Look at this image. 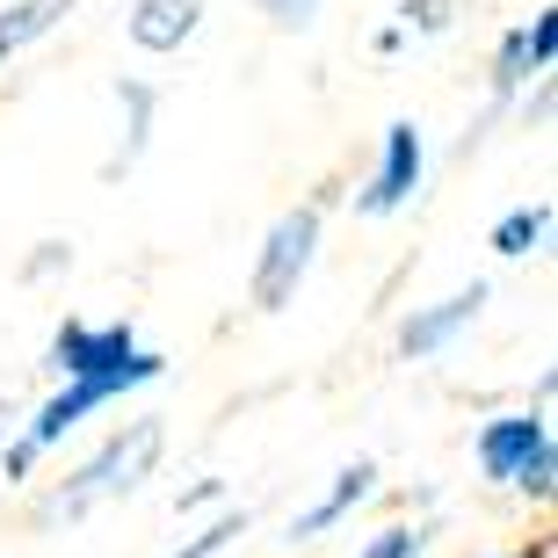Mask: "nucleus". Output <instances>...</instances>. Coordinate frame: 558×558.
<instances>
[{"instance_id": "2", "label": "nucleus", "mask_w": 558, "mask_h": 558, "mask_svg": "<svg viewBox=\"0 0 558 558\" xmlns=\"http://www.w3.org/2000/svg\"><path fill=\"white\" fill-rule=\"evenodd\" d=\"M44 371L59 385H109V392H145L167 377V355L145 349L131 319H59L44 341Z\"/></svg>"}, {"instance_id": "5", "label": "nucleus", "mask_w": 558, "mask_h": 558, "mask_svg": "<svg viewBox=\"0 0 558 558\" xmlns=\"http://www.w3.org/2000/svg\"><path fill=\"white\" fill-rule=\"evenodd\" d=\"M428 182V138L414 117H392L377 138V167L355 182V218H399Z\"/></svg>"}, {"instance_id": "4", "label": "nucleus", "mask_w": 558, "mask_h": 558, "mask_svg": "<svg viewBox=\"0 0 558 558\" xmlns=\"http://www.w3.org/2000/svg\"><path fill=\"white\" fill-rule=\"evenodd\" d=\"M327 189L319 196H305V204L276 210V226L262 232V247H254V269H247V305L254 312H283L298 305V290H305L312 262H319V247H327Z\"/></svg>"}, {"instance_id": "13", "label": "nucleus", "mask_w": 558, "mask_h": 558, "mask_svg": "<svg viewBox=\"0 0 558 558\" xmlns=\"http://www.w3.org/2000/svg\"><path fill=\"white\" fill-rule=\"evenodd\" d=\"M435 537H442L435 515H392V522H377L371 537L355 544V558H428Z\"/></svg>"}, {"instance_id": "19", "label": "nucleus", "mask_w": 558, "mask_h": 558, "mask_svg": "<svg viewBox=\"0 0 558 558\" xmlns=\"http://www.w3.org/2000/svg\"><path fill=\"white\" fill-rule=\"evenodd\" d=\"M65 269H73V240H37L22 254V283H59Z\"/></svg>"}, {"instance_id": "17", "label": "nucleus", "mask_w": 558, "mask_h": 558, "mask_svg": "<svg viewBox=\"0 0 558 558\" xmlns=\"http://www.w3.org/2000/svg\"><path fill=\"white\" fill-rule=\"evenodd\" d=\"M37 464H44V450H37V442H29V435H0V478H8V486H15V494H22V486H37Z\"/></svg>"}, {"instance_id": "9", "label": "nucleus", "mask_w": 558, "mask_h": 558, "mask_svg": "<svg viewBox=\"0 0 558 558\" xmlns=\"http://www.w3.org/2000/svg\"><path fill=\"white\" fill-rule=\"evenodd\" d=\"M117 109H124V131H117V153L102 160V182H124L131 167L145 160L153 117H160V87H153V81H117Z\"/></svg>"}, {"instance_id": "8", "label": "nucleus", "mask_w": 558, "mask_h": 558, "mask_svg": "<svg viewBox=\"0 0 558 558\" xmlns=\"http://www.w3.org/2000/svg\"><path fill=\"white\" fill-rule=\"evenodd\" d=\"M196 29H204V0H131L124 8V37L145 59H174Z\"/></svg>"}, {"instance_id": "10", "label": "nucleus", "mask_w": 558, "mask_h": 558, "mask_svg": "<svg viewBox=\"0 0 558 558\" xmlns=\"http://www.w3.org/2000/svg\"><path fill=\"white\" fill-rule=\"evenodd\" d=\"M530 81H537V65H530V44H522V22H515V29H500L494 59H486V117H508Z\"/></svg>"}, {"instance_id": "1", "label": "nucleus", "mask_w": 558, "mask_h": 558, "mask_svg": "<svg viewBox=\"0 0 558 558\" xmlns=\"http://www.w3.org/2000/svg\"><path fill=\"white\" fill-rule=\"evenodd\" d=\"M160 457H167V421L138 414V421H124V428H109L102 442H95V450H87L81 464L37 500V508H29V530L87 522L95 508H109V500H131L145 478L160 472Z\"/></svg>"}, {"instance_id": "23", "label": "nucleus", "mask_w": 558, "mask_h": 558, "mask_svg": "<svg viewBox=\"0 0 558 558\" xmlns=\"http://www.w3.org/2000/svg\"><path fill=\"white\" fill-rule=\"evenodd\" d=\"M522 117H530V124H551V81H537V102L522 109Z\"/></svg>"}, {"instance_id": "7", "label": "nucleus", "mask_w": 558, "mask_h": 558, "mask_svg": "<svg viewBox=\"0 0 558 558\" xmlns=\"http://www.w3.org/2000/svg\"><path fill=\"white\" fill-rule=\"evenodd\" d=\"M377 494H385V472H377V457H349V464L327 478V494L312 500V508H298V515H290L283 544H319V537H333V530H341L355 508H371Z\"/></svg>"}, {"instance_id": "14", "label": "nucleus", "mask_w": 558, "mask_h": 558, "mask_svg": "<svg viewBox=\"0 0 558 558\" xmlns=\"http://www.w3.org/2000/svg\"><path fill=\"white\" fill-rule=\"evenodd\" d=\"M247 530H254V515H247V508H232V500H226V508H218V515H210L204 530H196V537H189V544H174V551H167V558H226L232 544L247 537Z\"/></svg>"}, {"instance_id": "12", "label": "nucleus", "mask_w": 558, "mask_h": 558, "mask_svg": "<svg viewBox=\"0 0 558 558\" xmlns=\"http://www.w3.org/2000/svg\"><path fill=\"white\" fill-rule=\"evenodd\" d=\"M486 247L500 254V262H530V254L551 247V204H515L500 210L494 232H486Z\"/></svg>"}, {"instance_id": "15", "label": "nucleus", "mask_w": 558, "mask_h": 558, "mask_svg": "<svg viewBox=\"0 0 558 558\" xmlns=\"http://www.w3.org/2000/svg\"><path fill=\"white\" fill-rule=\"evenodd\" d=\"M457 15H464V0H399L392 8V22L407 29V44L414 37H450Z\"/></svg>"}, {"instance_id": "11", "label": "nucleus", "mask_w": 558, "mask_h": 558, "mask_svg": "<svg viewBox=\"0 0 558 558\" xmlns=\"http://www.w3.org/2000/svg\"><path fill=\"white\" fill-rule=\"evenodd\" d=\"M73 8H81V0H8V8H0V65L22 59L29 44H44Z\"/></svg>"}, {"instance_id": "21", "label": "nucleus", "mask_w": 558, "mask_h": 558, "mask_svg": "<svg viewBox=\"0 0 558 558\" xmlns=\"http://www.w3.org/2000/svg\"><path fill=\"white\" fill-rule=\"evenodd\" d=\"M478 558H558V544H551V530H544V537H530V544H508V551H478Z\"/></svg>"}, {"instance_id": "20", "label": "nucleus", "mask_w": 558, "mask_h": 558, "mask_svg": "<svg viewBox=\"0 0 558 558\" xmlns=\"http://www.w3.org/2000/svg\"><path fill=\"white\" fill-rule=\"evenodd\" d=\"M196 508H226V478H189L182 494H174V515H196Z\"/></svg>"}, {"instance_id": "18", "label": "nucleus", "mask_w": 558, "mask_h": 558, "mask_svg": "<svg viewBox=\"0 0 558 558\" xmlns=\"http://www.w3.org/2000/svg\"><path fill=\"white\" fill-rule=\"evenodd\" d=\"M522 44H530L537 81H551V65H558V8H537V15L522 22Z\"/></svg>"}, {"instance_id": "16", "label": "nucleus", "mask_w": 558, "mask_h": 558, "mask_svg": "<svg viewBox=\"0 0 558 558\" xmlns=\"http://www.w3.org/2000/svg\"><path fill=\"white\" fill-rule=\"evenodd\" d=\"M254 15L269 22L276 37H305V29H319L327 0H254Z\"/></svg>"}, {"instance_id": "22", "label": "nucleus", "mask_w": 558, "mask_h": 558, "mask_svg": "<svg viewBox=\"0 0 558 558\" xmlns=\"http://www.w3.org/2000/svg\"><path fill=\"white\" fill-rule=\"evenodd\" d=\"M371 51H377V59H399V51H407V29H399V22H377Z\"/></svg>"}, {"instance_id": "6", "label": "nucleus", "mask_w": 558, "mask_h": 558, "mask_svg": "<svg viewBox=\"0 0 558 558\" xmlns=\"http://www.w3.org/2000/svg\"><path fill=\"white\" fill-rule=\"evenodd\" d=\"M486 305H494V283H486V276H472L464 290L435 298V305H414L392 327V355H399V363H435V355H450L457 341L478 327V312H486Z\"/></svg>"}, {"instance_id": "3", "label": "nucleus", "mask_w": 558, "mask_h": 558, "mask_svg": "<svg viewBox=\"0 0 558 558\" xmlns=\"http://www.w3.org/2000/svg\"><path fill=\"white\" fill-rule=\"evenodd\" d=\"M472 472L494 494H515L522 508H551L558 494V428L537 407H508L472 428Z\"/></svg>"}]
</instances>
